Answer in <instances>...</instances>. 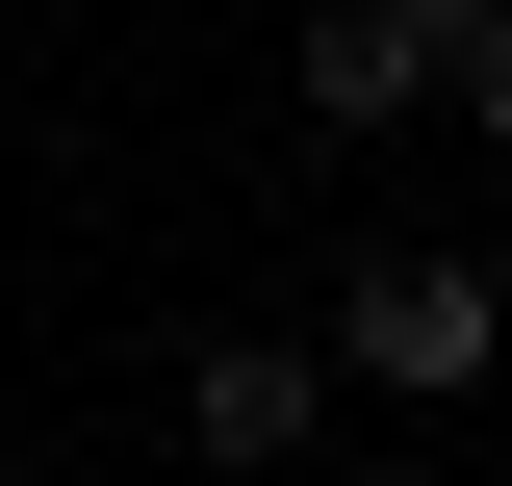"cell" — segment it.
Here are the masks:
<instances>
[{"label": "cell", "mask_w": 512, "mask_h": 486, "mask_svg": "<svg viewBox=\"0 0 512 486\" xmlns=\"http://www.w3.org/2000/svg\"><path fill=\"white\" fill-rule=\"evenodd\" d=\"M333 384H384V410H487V384H512V282H487V256H359Z\"/></svg>", "instance_id": "cell-1"}, {"label": "cell", "mask_w": 512, "mask_h": 486, "mask_svg": "<svg viewBox=\"0 0 512 486\" xmlns=\"http://www.w3.org/2000/svg\"><path fill=\"white\" fill-rule=\"evenodd\" d=\"M333 486H410V461H333Z\"/></svg>", "instance_id": "cell-6"}, {"label": "cell", "mask_w": 512, "mask_h": 486, "mask_svg": "<svg viewBox=\"0 0 512 486\" xmlns=\"http://www.w3.org/2000/svg\"><path fill=\"white\" fill-rule=\"evenodd\" d=\"M384 26H410V52H461V26H487V0H384Z\"/></svg>", "instance_id": "cell-5"}, {"label": "cell", "mask_w": 512, "mask_h": 486, "mask_svg": "<svg viewBox=\"0 0 512 486\" xmlns=\"http://www.w3.org/2000/svg\"><path fill=\"white\" fill-rule=\"evenodd\" d=\"M436 77H461V128H487V154H512V0H487V26H461Z\"/></svg>", "instance_id": "cell-4"}, {"label": "cell", "mask_w": 512, "mask_h": 486, "mask_svg": "<svg viewBox=\"0 0 512 486\" xmlns=\"http://www.w3.org/2000/svg\"><path fill=\"white\" fill-rule=\"evenodd\" d=\"M282 77H308V128H410V103H436V52H410L384 0H308V52H282Z\"/></svg>", "instance_id": "cell-3"}, {"label": "cell", "mask_w": 512, "mask_h": 486, "mask_svg": "<svg viewBox=\"0 0 512 486\" xmlns=\"http://www.w3.org/2000/svg\"><path fill=\"white\" fill-rule=\"evenodd\" d=\"M180 435H205L231 486H282V461L333 435V359H282V333H231V359H180Z\"/></svg>", "instance_id": "cell-2"}]
</instances>
